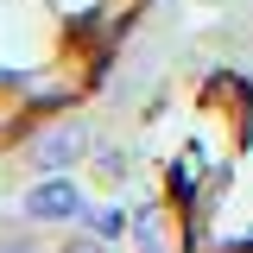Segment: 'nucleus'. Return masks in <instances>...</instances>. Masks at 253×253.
<instances>
[{"label": "nucleus", "instance_id": "2", "mask_svg": "<svg viewBox=\"0 0 253 253\" xmlns=\"http://www.w3.org/2000/svg\"><path fill=\"white\" fill-rule=\"evenodd\" d=\"M83 146H89V133H83L76 121H63V126H51V133H38V146H32V165H38V171H70Z\"/></svg>", "mask_w": 253, "mask_h": 253}, {"label": "nucleus", "instance_id": "1", "mask_svg": "<svg viewBox=\"0 0 253 253\" xmlns=\"http://www.w3.org/2000/svg\"><path fill=\"white\" fill-rule=\"evenodd\" d=\"M26 215L32 221H76L83 215V190L70 184L63 171H44V177L26 190Z\"/></svg>", "mask_w": 253, "mask_h": 253}, {"label": "nucleus", "instance_id": "3", "mask_svg": "<svg viewBox=\"0 0 253 253\" xmlns=\"http://www.w3.org/2000/svg\"><path fill=\"white\" fill-rule=\"evenodd\" d=\"M89 221V241H121L126 234V209H83Z\"/></svg>", "mask_w": 253, "mask_h": 253}]
</instances>
